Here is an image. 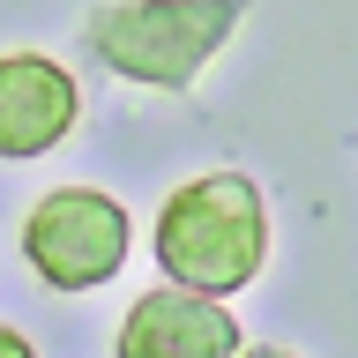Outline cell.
I'll use <instances>...</instances> for the list:
<instances>
[{
    "mask_svg": "<svg viewBox=\"0 0 358 358\" xmlns=\"http://www.w3.org/2000/svg\"><path fill=\"white\" fill-rule=\"evenodd\" d=\"M120 358H239V321L217 299L157 284L120 321Z\"/></svg>",
    "mask_w": 358,
    "mask_h": 358,
    "instance_id": "4",
    "label": "cell"
},
{
    "mask_svg": "<svg viewBox=\"0 0 358 358\" xmlns=\"http://www.w3.org/2000/svg\"><path fill=\"white\" fill-rule=\"evenodd\" d=\"M239 30V0H112L90 15V52L150 90H187Z\"/></svg>",
    "mask_w": 358,
    "mask_h": 358,
    "instance_id": "2",
    "label": "cell"
},
{
    "mask_svg": "<svg viewBox=\"0 0 358 358\" xmlns=\"http://www.w3.org/2000/svg\"><path fill=\"white\" fill-rule=\"evenodd\" d=\"M157 262L172 276V291L194 299H224L246 291L268 262V209L262 187L246 172H209L187 179L164 209H157Z\"/></svg>",
    "mask_w": 358,
    "mask_h": 358,
    "instance_id": "1",
    "label": "cell"
},
{
    "mask_svg": "<svg viewBox=\"0 0 358 358\" xmlns=\"http://www.w3.org/2000/svg\"><path fill=\"white\" fill-rule=\"evenodd\" d=\"M0 358H38V351H30V343H22V336L8 329V321H0Z\"/></svg>",
    "mask_w": 358,
    "mask_h": 358,
    "instance_id": "6",
    "label": "cell"
},
{
    "mask_svg": "<svg viewBox=\"0 0 358 358\" xmlns=\"http://www.w3.org/2000/svg\"><path fill=\"white\" fill-rule=\"evenodd\" d=\"M127 246H134L127 209L97 187H52L22 217V254L52 291H97L105 276H120Z\"/></svg>",
    "mask_w": 358,
    "mask_h": 358,
    "instance_id": "3",
    "label": "cell"
},
{
    "mask_svg": "<svg viewBox=\"0 0 358 358\" xmlns=\"http://www.w3.org/2000/svg\"><path fill=\"white\" fill-rule=\"evenodd\" d=\"M239 358H299V351H276V343H246Z\"/></svg>",
    "mask_w": 358,
    "mask_h": 358,
    "instance_id": "7",
    "label": "cell"
},
{
    "mask_svg": "<svg viewBox=\"0 0 358 358\" xmlns=\"http://www.w3.org/2000/svg\"><path fill=\"white\" fill-rule=\"evenodd\" d=\"M83 90L45 52H8L0 60V157H45L75 127Z\"/></svg>",
    "mask_w": 358,
    "mask_h": 358,
    "instance_id": "5",
    "label": "cell"
}]
</instances>
